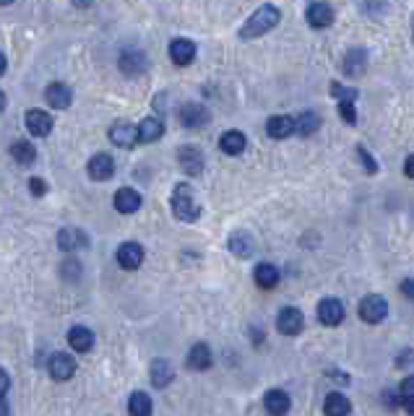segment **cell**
I'll return each instance as SVG.
<instances>
[{
	"label": "cell",
	"instance_id": "obj_9",
	"mask_svg": "<svg viewBox=\"0 0 414 416\" xmlns=\"http://www.w3.org/2000/svg\"><path fill=\"white\" fill-rule=\"evenodd\" d=\"M346 310H344V302L339 299H333V297H326L318 302V320L324 323V326H339L341 320H344Z\"/></svg>",
	"mask_w": 414,
	"mask_h": 416
},
{
	"label": "cell",
	"instance_id": "obj_19",
	"mask_svg": "<svg viewBox=\"0 0 414 416\" xmlns=\"http://www.w3.org/2000/svg\"><path fill=\"white\" fill-rule=\"evenodd\" d=\"M68 343L76 354H89L91 348H94V333L86 326H73L68 331Z\"/></svg>",
	"mask_w": 414,
	"mask_h": 416
},
{
	"label": "cell",
	"instance_id": "obj_6",
	"mask_svg": "<svg viewBox=\"0 0 414 416\" xmlns=\"http://www.w3.org/2000/svg\"><path fill=\"white\" fill-rule=\"evenodd\" d=\"M47 370H50V378L58 380V383H66L76 375V359L66 351H58V354L50 356L47 362Z\"/></svg>",
	"mask_w": 414,
	"mask_h": 416
},
{
	"label": "cell",
	"instance_id": "obj_8",
	"mask_svg": "<svg viewBox=\"0 0 414 416\" xmlns=\"http://www.w3.org/2000/svg\"><path fill=\"white\" fill-rule=\"evenodd\" d=\"M86 174H89V180H94V182L113 180V174H115L113 156H110V154H94L89 159V164H86Z\"/></svg>",
	"mask_w": 414,
	"mask_h": 416
},
{
	"label": "cell",
	"instance_id": "obj_34",
	"mask_svg": "<svg viewBox=\"0 0 414 416\" xmlns=\"http://www.w3.org/2000/svg\"><path fill=\"white\" fill-rule=\"evenodd\" d=\"M339 112H341V120L349 122V125H354V122H357V110H354V99H344V102H339Z\"/></svg>",
	"mask_w": 414,
	"mask_h": 416
},
{
	"label": "cell",
	"instance_id": "obj_47",
	"mask_svg": "<svg viewBox=\"0 0 414 416\" xmlns=\"http://www.w3.org/2000/svg\"><path fill=\"white\" fill-rule=\"evenodd\" d=\"M6 414H11V409H8L6 403H3V398H0V416H6Z\"/></svg>",
	"mask_w": 414,
	"mask_h": 416
},
{
	"label": "cell",
	"instance_id": "obj_4",
	"mask_svg": "<svg viewBox=\"0 0 414 416\" xmlns=\"http://www.w3.org/2000/svg\"><path fill=\"white\" fill-rule=\"evenodd\" d=\"M180 122H182V128L198 130L211 122V112L204 105H198V102H188V105L180 107Z\"/></svg>",
	"mask_w": 414,
	"mask_h": 416
},
{
	"label": "cell",
	"instance_id": "obj_13",
	"mask_svg": "<svg viewBox=\"0 0 414 416\" xmlns=\"http://www.w3.org/2000/svg\"><path fill=\"white\" fill-rule=\"evenodd\" d=\"M45 102L53 107V110H68L71 102H73V91H71L68 83L53 81L45 89Z\"/></svg>",
	"mask_w": 414,
	"mask_h": 416
},
{
	"label": "cell",
	"instance_id": "obj_20",
	"mask_svg": "<svg viewBox=\"0 0 414 416\" xmlns=\"http://www.w3.org/2000/svg\"><path fill=\"white\" fill-rule=\"evenodd\" d=\"M266 133L271 138H289L292 133H297V122L289 114H274L271 120L266 122Z\"/></svg>",
	"mask_w": 414,
	"mask_h": 416
},
{
	"label": "cell",
	"instance_id": "obj_44",
	"mask_svg": "<svg viewBox=\"0 0 414 416\" xmlns=\"http://www.w3.org/2000/svg\"><path fill=\"white\" fill-rule=\"evenodd\" d=\"M6 107H8V97H6V91H0V114L6 112Z\"/></svg>",
	"mask_w": 414,
	"mask_h": 416
},
{
	"label": "cell",
	"instance_id": "obj_41",
	"mask_svg": "<svg viewBox=\"0 0 414 416\" xmlns=\"http://www.w3.org/2000/svg\"><path fill=\"white\" fill-rule=\"evenodd\" d=\"M409 362H412V351L407 348V351H401V359H396V364H399V367H404V364H409Z\"/></svg>",
	"mask_w": 414,
	"mask_h": 416
},
{
	"label": "cell",
	"instance_id": "obj_35",
	"mask_svg": "<svg viewBox=\"0 0 414 416\" xmlns=\"http://www.w3.org/2000/svg\"><path fill=\"white\" fill-rule=\"evenodd\" d=\"M357 156H360L362 164H365V172H368V174H376L378 172V161L373 159V156H370L365 146H357Z\"/></svg>",
	"mask_w": 414,
	"mask_h": 416
},
{
	"label": "cell",
	"instance_id": "obj_23",
	"mask_svg": "<svg viewBox=\"0 0 414 416\" xmlns=\"http://www.w3.org/2000/svg\"><path fill=\"white\" fill-rule=\"evenodd\" d=\"M149 375H151V385L154 388H167L170 383H172L175 370L167 359H154L149 367Z\"/></svg>",
	"mask_w": 414,
	"mask_h": 416
},
{
	"label": "cell",
	"instance_id": "obj_18",
	"mask_svg": "<svg viewBox=\"0 0 414 416\" xmlns=\"http://www.w3.org/2000/svg\"><path fill=\"white\" fill-rule=\"evenodd\" d=\"M368 70V50L365 47H352L344 58V73L349 78H357Z\"/></svg>",
	"mask_w": 414,
	"mask_h": 416
},
{
	"label": "cell",
	"instance_id": "obj_22",
	"mask_svg": "<svg viewBox=\"0 0 414 416\" xmlns=\"http://www.w3.org/2000/svg\"><path fill=\"white\" fill-rule=\"evenodd\" d=\"M264 406L269 414L274 416H281L289 411V406H292V401H289V395L284 393V390H279V388H271V390H266L264 395Z\"/></svg>",
	"mask_w": 414,
	"mask_h": 416
},
{
	"label": "cell",
	"instance_id": "obj_1",
	"mask_svg": "<svg viewBox=\"0 0 414 416\" xmlns=\"http://www.w3.org/2000/svg\"><path fill=\"white\" fill-rule=\"evenodd\" d=\"M279 21H281V11H279L276 6H271V3H264V6H258L256 11H253V16H250L248 21L242 23L240 37L242 39L264 37V34H269Z\"/></svg>",
	"mask_w": 414,
	"mask_h": 416
},
{
	"label": "cell",
	"instance_id": "obj_3",
	"mask_svg": "<svg viewBox=\"0 0 414 416\" xmlns=\"http://www.w3.org/2000/svg\"><path fill=\"white\" fill-rule=\"evenodd\" d=\"M385 315H388V302H385V297H381V294L362 297L360 318L365 320L368 326H378V323H383Z\"/></svg>",
	"mask_w": 414,
	"mask_h": 416
},
{
	"label": "cell",
	"instance_id": "obj_26",
	"mask_svg": "<svg viewBox=\"0 0 414 416\" xmlns=\"http://www.w3.org/2000/svg\"><path fill=\"white\" fill-rule=\"evenodd\" d=\"M245 146H248V141H245V136H242L240 130H227L224 136L219 138V149L227 156H240L245 151Z\"/></svg>",
	"mask_w": 414,
	"mask_h": 416
},
{
	"label": "cell",
	"instance_id": "obj_24",
	"mask_svg": "<svg viewBox=\"0 0 414 416\" xmlns=\"http://www.w3.org/2000/svg\"><path fill=\"white\" fill-rule=\"evenodd\" d=\"M162 136H165V122L159 120V117H143L138 122V138H141V144H154Z\"/></svg>",
	"mask_w": 414,
	"mask_h": 416
},
{
	"label": "cell",
	"instance_id": "obj_31",
	"mask_svg": "<svg viewBox=\"0 0 414 416\" xmlns=\"http://www.w3.org/2000/svg\"><path fill=\"white\" fill-rule=\"evenodd\" d=\"M151 398L143 390H136V393H130V398H128V411L133 416H149L151 414Z\"/></svg>",
	"mask_w": 414,
	"mask_h": 416
},
{
	"label": "cell",
	"instance_id": "obj_7",
	"mask_svg": "<svg viewBox=\"0 0 414 416\" xmlns=\"http://www.w3.org/2000/svg\"><path fill=\"white\" fill-rule=\"evenodd\" d=\"M305 328V315L297 307H284L276 318V331L281 336H300Z\"/></svg>",
	"mask_w": 414,
	"mask_h": 416
},
{
	"label": "cell",
	"instance_id": "obj_14",
	"mask_svg": "<svg viewBox=\"0 0 414 416\" xmlns=\"http://www.w3.org/2000/svg\"><path fill=\"white\" fill-rule=\"evenodd\" d=\"M196 58V42H190V39H172L170 42V60L177 65V68H185L190 65Z\"/></svg>",
	"mask_w": 414,
	"mask_h": 416
},
{
	"label": "cell",
	"instance_id": "obj_15",
	"mask_svg": "<svg viewBox=\"0 0 414 416\" xmlns=\"http://www.w3.org/2000/svg\"><path fill=\"white\" fill-rule=\"evenodd\" d=\"M118 263L125 271H136L143 263V247L138 242H123L118 247Z\"/></svg>",
	"mask_w": 414,
	"mask_h": 416
},
{
	"label": "cell",
	"instance_id": "obj_2",
	"mask_svg": "<svg viewBox=\"0 0 414 416\" xmlns=\"http://www.w3.org/2000/svg\"><path fill=\"white\" fill-rule=\"evenodd\" d=\"M170 208H172L175 219L188 221V224L190 221H198V216H201V206H198L190 185H185V182L175 185L172 198H170Z\"/></svg>",
	"mask_w": 414,
	"mask_h": 416
},
{
	"label": "cell",
	"instance_id": "obj_30",
	"mask_svg": "<svg viewBox=\"0 0 414 416\" xmlns=\"http://www.w3.org/2000/svg\"><path fill=\"white\" fill-rule=\"evenodd\" d=\"M11 156H14L19 164L29 166L37 161V149H34L29 141H16V144H11Z\"/></svg>",
	"mask_w": 414,
	"mask_h": 416
},
{
	"label": "cell",
	"instance_id": "obj_17",
	"mask_svg": "<svg viewBox=\"0 0 414 416\" xmlns=\"http://www.w3.org/2000/svg\"><path fill=\"white\" fill-rule=\"evenodd\" d=\"M58 247L63 250V252H76V250L81 247H89V237L83 235L81 229H61L58 232Z\"/></svg>",
	"mask_w": 414,
	"mask_h": 416
},
{
	"label": "cell",
	"instance_id": "obj_48",
	"mask_svg": "<svg viewBox=\"0 0 414 416\" xmlns=\"http://www.w3.org/2000/svg\"><path fill=\"white\" fill-rule=\"evenodd\" d=\"M11 3H14V0H0V6H11Z\"/></svg>",
	"mask_w": 414,
	"mask_h": 416
},
{
	"label": "cell",
	"instance_id": "obj_5",
	"mask_svg": "<svg viewBox=\"0 0 414 416\" xmlns=\"http://www.w3.org/2000/svg\"><path fill=\"white\" fill-rule=\"evenodd\" d=\"M24 122H26V130H29L31 136H37V138H47L50 133H53V128H55L53 114L45 112V110H29V112H26V117H24Z\"/></svg>",
	"mask_w": 414,
	"mask_h": 416
},
{
	"label": "cell",
	"instance_id": "obj_39",
	"mask_svg": "<svg viewBox=\"0 0 414 416\" xmlns=\"http://www.w3.org/2000/svg\"><path fill=\"white\" fill-rule=\"evenodd\" d=\"M8 388H11V378H8V372L0 367V398L8 393Z\"/></svg>",
	"mask_w": 414,
	"mask_h": 416
},
{
	"label": "cell",
	"instance_id": "obj_40",
	"mask_svg": "<svg viewBox=\"0 0 414 416\" xmlns=\"http://www.w3.org/2000/svg\"><path fill=\"white\" fill-rule=\"evenodd\" d=\"M399 393H414V375H409L404 383H401V390Z\"/></svg>",
	"mask_w": 414,
	"mask_h": 416
},
{
	"label": "cell",
	"instance_id": "obj_43",
	"mask_svg": "<svg viewBox=\"0 0 414 416\" xmlns=\"http://www.w3.org/2000/svg\"><path fill=\"white\" fill-rule=\"evenodd\" d=\"M331 380H339L341 385H346V383H349V378H346L344 372H331Z\"/></svg>",
	"mask_w": 414,
	"mask_h": 416
},
{
	"label": "cell",
	"instance_id": "obj_29",
	"mask_svg": "<svg viewBox=\"0 0 414 416\" xmlns=\"http://www.w3.org/2000/svg\"><path fill=\"white\" fill-rule=\"evenodd\" d=\"M352 411L349 406V398L341 393H328L326 395V403H324V414L326 416H346Z\"/></svg>",
	"mask_w": 414,
	"mask_h": 416
},
{
	"label": "cell",
	"instance_id": "obj_27",
	"mask_svg": "<svg viewBox=\"0 0 414 416\" xmlns=\"http://www.w3.org/2000/svg\"><path fill=\"white\" fill-rule=\"evenodd\" d=\"M253 279L261 289H276L279 287V268L271 263H258L256 271H253Z\"/></svg>",
	"mask_w": 414,
	"mask_h": 416
},
{
	"label": "cell",
	"instance_id": "obj_25",
	"mask_svg": "<svg viewBox=\"0 0 414 416\" xmlns=\"http://www.w3.org/2000/svg\"><path fill=\"white\" fill-rule=\"evenodd\" d=\"M211 348L206 346V343H196V346L188 351V359H185V364H188V370L193 372H204L211 367Z\"/></svg>",
	"mask_w": 414,
	"mask_h": 416
},
{
	"label": "cell",
	"instance_id": "obj_42",
	"mask_svg": "<svg viewBox=\"0 0 414 416\" xmlns=\"http://www.w3.org/2000/svg\"><path fill=\"white\" fill-rule=\"evenodd\" d=\"M404 172H407V177H412L414 180V154L407 159V164H404Z\"/></svg>",
	"mask_w": 414,
	"mask_h": 416
},
{
	"label": "cell",
	"instance_id": "obj_10",
	"mask_svg": "<svg viewBox=\"0 0 414 416\" xmlns=\"http://www.w3.org/2000/svg\"><path fill=\"white\" fill-rule=\"evenodd\" d=\"M110 141L115 146H120V149H133L136 144H141L138 125H133V122H115L113 128H110Z\"/></svg>",
	"mask_w": 414,
	"mask_h": 416
},
{
	"label": "cell",
	"instance_id": "obj_21",
	"mask_svg": "<svg viewBox=\"0 0 414 416\" xmlns=\"http://www.w3.org/2000/svg\"><path fill=\"white\" fill-rule=\"evenodd\" d=\"M227 247H229V252L237 257H250L256 252V240H253L248 232H232L229 240H227Z\"/></svg>",
	"mask_w": 414,
	"mask_h": 416
},
{
	"label": "cell",
	"instance_id": "obj_12",
	"mask_svg": "<svg viewBox=\"0 0 414 416\" xmlns=\"http://www.w3.org/2000/svg\"><path fill=\"white\" fill-rule=\"evenodd\" d=\"M177 161H180L182 172L190 174V177H198V174L204 172V154H201L198 146H180Z\"/></svg>",
	"mask_w": 414,
	"mask_h": 416
},
{
	"label": "cell",
	"instance_id": "obj_37",
	"mask_svg": "<svg viewBox=\"0 0 414 416\" xmlns=\"http://www.w3.org/2000/svg\"><path fill=\"white\" fill-rule=\"evenodd\" d=\"M29 190H31V196L42 198L47 193V182L39 180V177H31V180H29Z\"/></svg>",
	"mask_w": 414,
	"mask_h": 416
},
{
	"label": "cell",
	"instance_id": "obj_33",
	"mask_svg": "<svg viewBox=\"0 0 414 416\" xmlns=\"http://www.w3.org/2000/svg\"><path fill=\"white\" fill-rule=\"evenodd\" d=\"M331 97H336L339 102H344V99H354V102H357V89H354V86H341V83L333 81L331 83Z\"/></svg>",
	"mask_w": 414,
	"mask_h": 416
},
{
	"label": "cell",
	"instance_id": "obj_45",
	"mask_svg": "<svg viewBox=\"0 0 414 416\" xmlns=\"http://www.w3.org/2000/svg\"><path fill=\"white\" fill-rule=\"evenodd\" d=\"M6 70H8V60H6V55L0 53V76H3Z\"/></svg>",
	"mask_w": 414,
	"mask_h": 416
},
{
	"label": "cell",
	"instance_id": "obj_46",
	"mask_svg": "<svg viewBox=\"0 0 414 416\" xmlns=\"http://www.w3.org/2000/svg\"><path fill=\"white\" fill-rule=\"evenodd\" d=\"M71 3H73V6H78V8H86V6H91L94 0H71Z\"/></svg>",
	"mask_w": 414,
	"mask_h": 416
},
{
	"label": "cell",
	"instance_id": "obj_36",
	"mask_svg": "<svg viewBox=\"0 0 414 416\" xmlns=\"http://www.w3.org/2000/svg\"><path fill=\"white\" fill-rule=\"evenodd\" d=\"M61 273H63V279L76 281V279H78V273H81V263H76V260H68V263H63Z\"/></svg>",
	"mask_w": 414,
	"mask_h": 416
},
{
	"label": "cell",
	"instance_id": "obj_11",
	"mask_svg": "<svg viewBox=\"0 0 414 416\" xmlns=\"http://www.w3.org/2000/svg\"><path fill=\"white\" fill-rule=\"evenodd\" d=\"M333 8L328 6V3H324V0H316V3H310L308 11H305V18H308V23L313 26V29H328L333 23Z\"/></svg>",
	"mask_w": 414,
	"mask_h": 416
},
{
	"label": "cell",
	"instance_id": "obj_32",
	"mask_svg": "<svg viewBox=\"0 0 414 416\" xmlns=\"http://www.w3.org/2000/svg\"><path fill=\"white\" fill-rule=\"evenodd\" d=\"M294 122H297V133L300 136H313L318 130V125H321V117L316 112H302Z\"/></svg>",
	"mask_w": 414,
	"mask_h": 416
},
{
	"label": "cell",
	"instance_id": "obj_38",
	"mask_svg": "<svg viewBox=\"0 0 414 416\" xmlns=\"http://www.w3.org/2000/svg\"><path fill=\"white\" fill-rule=\"evenodd\" d=\"M401 294H404V297H407V299H412V302H414V279H404V281H401Z\"/></svg>",
	"mask_w": 414,
	"mask_h": 416
},
{
	"label": "cell",
	"instance_id": "obj_16",
	"mask_svg": "<svg viewBox=\"0 0 414 416\" xmlns=\"http://www.w3.org/2000/svg\"><path fill=\"white\" fill-rule=\"evenodd\" d=\"M115 211H120V213H136L138 208H141V203H143V198H141V193L138 190H133V188H120L118 193H115Z\"/></svg>",
	"mask_w": 414,
	"mask_h": 416
},
{
	"label": "cell",
	"instance_id": "obj_49",
	"mask_svg": "<svg viewBox=\"0 0 414 416\" xmlns=\"http://www.w3.org/2000/svg\"><path fill=\"white\" fill-rule=\"evenodd\" d=\"M412 37H414V14H412Z\"/></svg>",
	"mask_w": 414,
	"mask_h": 416
},
{
	"label": "cell",
	"instance_id": "obj_28",
	"mask_svg": "<svg viewBox=\"0 0 414 416\" xmlns=\"http://www.w3.org/2000/svg\"><path fill=\"white\" fill-rule=\"evenodd\" d=\"M120 70L125 76H141L146 70V58L136 50H128V53L120 55Z\"/></svg>",
	"mask_w": 414,
	"mask_h": 416
}]
</instances>
